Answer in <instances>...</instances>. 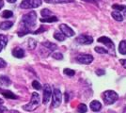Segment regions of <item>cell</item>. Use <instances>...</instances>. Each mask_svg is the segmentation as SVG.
<instances>
[{"mask_svg": "<svg viewBox=\"0 0 126 113\" xmlns=\"http://www.w3.org/2000/svg\"><path fill=\"white\" fill-rule=\"evenodd\" d=\"M3 102H4V101H3V100H2V99H1V98H0V106H1V105H2V104H3Z\"/></svg>", "mask_w": 126, "mask_h": 113, "instance_id": "cell-41", "label": "cell"}, {"mask_svg": "<svg viewBox=\"0 0 126 113\" xmlns=\"http://www.w3.org/2000/svg\"><path fill=\"white\" fill-rule=\"evenodd\" d=\"M37 21V14L35 11H30L28 13L25 14L22 18V22L19 30H18V36L23 37L28 33L32 32V28L36 26Z\"/></svg>", "mask_w": 126, "mask_h": 113, "instance_id": "cell-1", "label": "cell"}, {"mask_svg": "<svg viewBox=\"0 0 126 113\" xmlns=\"http://www.w3.org/2000/svg\"><path fill=\"white\" fill-rule=\"evenodd\" d=\"M7 43H8V37L5 35H0V52L7 45Z\"/></svg>", "mask_w": 126, "mask_h": 113, "instance_id": "cell-17", "label": "cell"}, {"mask_svg": "<svg viewBox=\"0 0 126 113\" xmlns=\"http://www.w3.org/2000/svg\"><path fill=\"white\" fill-rule=\"evenodd\" d=\"M87 110H88V108H87V106H86L85 104H80V105H78V107H77V111H78L79 113H86Z\"/></svg>", "mask_w": 126, "mask_h": 113, "instance_id": "cell-22", "label": "cell"}, {"mask_svg": "<svg viewBox=\"0 0 126 113\" xmlns=\"http://www.w3.org/2000/svg\"><path fill=\"white\" fill-rule=\"evenodd\" d=\"M111 15H112V17L115 19L116 21H119L121 22L123 20V16L121 15V13L120 12V11H112V13H111Z\"/></svg>", "mask_w": 126, "mask_h": 113, "instance_id": "cell-20", "label": "cell"}, {"mask_svg": "<svg viewBox=\"0 0 126 113\" xmlns=\"http://www.w3.org/2000/svg\"><path fill=\"white\" fill-rule=\"evenodd\" d=\"M11 79L8 77V76H6V75H2V76H0V85H2V86H9V85H11Z\"/></svg>", "mask_w": 126, "mask_h": 113, "instance_id": "cell-16", "label": "cell"}, {"mask_svg": "<svg viewBox=\"0 0 126 113\" xmlns=\"http://www.w3.org/2000/svg\"><path fill=\"white\" fill-rule=\"evenodd\" d=\"M8 109L6 108H4V107H0V113H4L5 111H7Z\"/></svg>", "mask_w": 126, "mask_h": 113, "instance_id": "cell-36", "label": "cell"}, {"mask_svg": "<svg viewBox=\"0 0 126 113\" xmlns=\"http://www.w3.org/2000/svg\"><path fill=\"white\" fill-rule=\"evenodd\" d=\"M42 46H44L45 48H47L49 51H54V50H56L57 49V44H55V43H50V42H44V43H42Z\"/></svg>", "mask_w": 126, "mask_h": 113, "instance_id": "cell-15", "label": "cell"}, {"mask_svg": "<svg viewBox=\"0 0 126 113\" xmlns=\"http://www.w3.org/2000/svg\"><path fill=\"white\" fill-rule=\"evenodd\" d=\"M40 21L42 22V23H53V22H58V17L56 16H49L42 18V19H40Z\"/></svg>", "mask_w": 126, "mask_h": 113, "instance_id": "cell-18", "label": "cell"}, {"mask_svg": "<svg viewBox=\"0 0 126 113\" xmlns=\"http://www.w3.org/2000/svg\"><path fill=\"white\" fill-rule=\"evenodd\" d=\"M42 5V0H23L20 5L22 9H35Z\"/></svg>", "mask_w": 126, "mask_h": 113, "instance_id": "cell-4", "label": "cell"}, {"mask_svg": "<svg viewBox=\"0 0 126 113\" xmlns=\"http://www.w3.org/2000/svg\"><path fill=\"white\" fill-rule=\"evenodd\" d=\"M51 95H52V90H51V87L49 86L48 84H45L44 87H43V99H42V103L44 105H46L50 98H51Z\"/></svg>", "mask_w": 126, "mask_h": 113, "instance_id": "cell-8", "label": "cell"}, {"mask_svg": "<svg viewBox=\"0 0 126 113\" xmlns=\"http://www.w3.org/2000/svg\"><path fill=\"white\" fill-rule=\"evenodd\" d=\"M119 52L121 55H126V41H121L119 44Z\"/></svg>", "mask_w": 126, "mask_h": 113, "instance_id": "cell-19", "label": "cell"}, {"mask_svg": "<svg viewBox=\"0 0 126 113\" xmlns=\"http://www.w3.org/2000/svg\"><path fill=\"white\" fill-rule=\"evenodd\" d=\"M75 42L79 44H90L93 43V38L86 34H81L78 37H76Z\"/></svg>", "mask_w": 126, "mask_h": 113, "instance_id": "cell-6", "label": "cell"}, {"mask_svg": "<svg viewBox=\"0 0 126 113\" xmlns=\"http://www.w3.org/2000/svg\"><path fill=\"white\" fill-rule=\"evenodd\" d=\"M54 38H55L56 40L59 41V42H63V41L65 40L66 36H65L62 32H55V34H54Z\"/></svg>", "mask_w": 126, "mask_h": 113, "instance_id": "cell-21", "label": "cell"}, {"mask_svg": "<svg viewBox=\"0 0 126 113\" xmlns=\"http://www.w3.org/2000/svg\"><path fill=\"white\" fill-rule=\"evenodd\" d=\"M45 30H46V28L42 26V27H40V28H39V29H37L36 31H34L33 33H34V34H40V33H42V32H44Z\"/></svg>", "mask_w": 126, "mask_h": 113, "instance_id": "cell-31", "label": "cell"}, {"mask_svg": "<svg viewBox=\"0 0 126 113\" xmlns=\"http://www.w3.org/2000/svg\"><path fill=\"white\" fill-rule=\"evenodd\" d=\"M76 60L81 64L88 65L93 61V57L91 55H79L78 57H76Z\"/></svg>", "mask_w": 126, "mask_h": 113, "instance_id": "cell-7", "label": "cell"}, {"mask_svg": "<svg viewBox=\"0 0 126 113\" xmlns=\"http://www.w3.org/2000/svg\"><path fill=\"white\" fill-rule=\"evenodd\" d=\"M3 6H4V2H3V0H0V10L3 8Z\"/></svg>", "mask_w": 126, "mask_h": 113, "instance_id": "cell-38", "label": "cell"}, {"mask_svg": "<svg viewBox=\"0 0 126 113\" xmlns=\"http://www.w3.org/2000/svg\"><path fill=\"white\" fill-rule=\"evenodd\" d=\"M36 45H37V43L34 39H29L28 40V46L30 49H35L36 48Z\"/></svg>", "mask_w": 126, "mask_h": 113, "instance_id": "cell-27", "label": "cell"}, {"mask_svg": "<svg viewBox=\"0 0 126 113\" xmlns=\"http://www.w3.org/2000/svg\"><path fill=\"white\" fill-rule=\"evenodd\" d=\"M12 26H13V23L12 22H10V21L2 22V23H0V29H2V30H8Z\"/></svg>", "mask_w": 126, "mask_h": 113, "instance_id": "cell-14", "label": "cell"}, {"mask_svg": "<svg viewBox=\"0 0 126 113\" xmlns=\"http://www.w3.org/2000/svg\"><path fill=\"white\" fill-rule=\"evenodd\" d=\"M84 1H87V2H91V3H95V0H84Z\"/></svg>", "mask_w": 126, "mask_h": 113, "instance_id": "cell-40", "label": "cell"}, {"mask_svg": "<svg viewBox=\"0 0 126 113\" xmlns=\"http://www.w3.org/2000/svg\"><path fill=\"white\" fill-rule=\"evenodd\" d=\"M96 75H105V72L104 70H102V69H98V70H96Z\"/></svg>", "mask_w": 126, "mask_h": 113, "instance_id": "cell-34", "label": "cell"}, {"mask_svg": "<svg viewBox=\"0 0 126 113\" xmlns=\"http://www.w3.org/2000/svg\"><path fill=\"white\" fill-rule=\"evenodd\" d=\"M6 66H7V62L3 59H0V69L1 68H4Z\"/></svg>", "mask_w": 126, "mask_h": 113, "instance_id": "cell-33", "label": "cell"}, {"mask_svg": "<svg viewBox=\"0 0 126 113\" xmlns=\"http://www.w3.org/2000/svg\"><path fill=\"white\" fill-rule=\"evenodd\" d=\"M98 43H104V44H105L108 48H110L111 50H114V48H115L114 43H113V42H112V40L109 39V38L105 37V36H103V37L99 38V39H98Z\"/></svg>", "mask_w": 126, "mask_h": 113, "instance_id": "cell-10", "label": "cell"}, {"mask_svg": "<svg viewBox=\"0 0 126 113\" xmlns=\"http://www.w3.org/2000/svg\"><path fill=\"white\" fill-rule=\"evenodd\" d=\"M12 55H13V57H15L17 59H22L25 57V51H24V49L17 47L12 50Z\"/></svg>", "mask_w": 126, "mask_h": 113, "instance_id": "cell-12", "label": "cell"}, {"mask_svg": "<svg viewBox=\"0 0 126 113\" xmlns=\"http://www.w3.org/2000/svg\"><path fill=\"white\" fill-rule=\"evenodd\" d=\"M120 62H121V65H122V66L126 69V59H121V60H120Z\"/></svg>", "mask_w": 126, "mask_h": 113, "instance_id": "cell-35", "label": "cell"}, {"mask_svg": "<svg viewBox=\"0 0 126 113\" xmlns=\"http://www.w3.org/2000/svg\"><path fill=\"white\" fill-rule=\"evenodd\" d=\"M103 99L106 105H112L119 99V94L114 91H105L103 93Z\"/></svg>", "mask_w": 126, "mask_h": 113, "instance_id": "cell-3", "label": "cell"}, {"mask_svg": "<svg viewBox=\"0 0 126 113\" xmlns=\"http://www.w3.org/2000/svg\"><path fill=\"white\" fill-rule=\"evenodd\" d=\"M41 15H42L43 18H44V17H49L52 15V12L49 11L48 9H43V10H42V11H41Z\"/></svg>", "mask_w": 126, "mask_h": 113, "instance_id": "cell-23", "label": "cell"}, {"mask_svg": "<svg viewBox=\"0 0 126 113\" xmlns=\"http://www.w3.org/2000/svg\"><path fill=\"white\" fill-rule=\"evenodd\" d=\"M52 57L55 59H58V60H60V59H63V55L61 53H54L52 55Z\"/></svg>", "mask_w": 126, "mask_h": 113, "instance_id": "cell-30", "label": "cell"}, {"mask_svg": "<svg viewBox=\"0 0 126 113\" xmlns=\"http://www.w3.org/2000/svg\"><path fill=\"white\" fill-rule=\"evenodd\" d=\"M69 101V94L68 93H65V102H68Z\"/></svg>", "mask_w": 126, "mask_h": 113, "instance_id": "cell-37", "label": "cell"}, {"mask_svg": "<svg viewBox=\"0 0 126 113\" xmlns=\"http://www.w3.org/2000/svg\"><path fill=\"white\" fill-rule=\"evenodd\" d=\"M32 87L35 89V90H37V91H39V90H41L42 87V85L38 82L37 80H34L33 82H32Z\"/></svg>", "mask_w": 126, "mask_h": 113, "instance_id": "cell-29", "label": "cell"}, {"mask_svg": "<svg viewBox=\"0 0 126 113\" xmlns=\"http://www.w3.org/2000/svg\"><path fill=\"white\" fill-rule=\"evenodd\" d=\"M63 73H64L66 75H68V76H74V75H75V72H74V70H72V69H69V68L64 69Z\"/></svg>", "mask_w": 126, "mask_h": 113, "instance_id": "cell-26", "label": "cell"}, {"mask_svg": "<svg viewBox=\"0 0 126 113\" xmlns=\"http://www.w3.org/2000/svg\"><path fill=\"white\" fill-rule=\"evenodd\" d=\"M0 92L3 94V96L6 97V98H9V99H17L18 98L17 95H15L13 92H10V91H1L0 90Z\"/></svg>", "mask_w": 126, "mask_h": 113, "instance_id": "cell-13", "label": "cell"}, {"mask_svg": "<svg viewBox=\"0 0 126 113\" xmlns=\"http://www.w3.org/2000/svg\"><path fill=\"white\" fill-rule=\"evenodd\" d=\"M123 111H124V113H126V106L124 107V108H123Z\"/></svg>", "mask_w": 126, "mask_h": 113, "instance_id": "cell-42", "label": "cell"}, {"mask_svg": "<svg viewBox=\"0 0 126 113\" xmlns=\"http://www.w3.org/2000/svg\"><path fill=\"white\" fill-rule=\"evenodd\" d=\"M40 102H41L40 95L38 94L37 92H33L31 95L30 102L28 103L27 105H25L23 107V109H25L26 111H33L40 106Z\"/></svg>", "mask_w": 126, "mask_h": 113, "instance_id": "cell-2", "label": "cell"}, {"mask_svg": "<svg viewBox=\"0 0 126 113\" xmlns=\"http://www.w3.org/2000/svg\"><path fill=\"white\" fill-rule=\"evenodd\" d=\"M9 3H14V2H16L17 0H7Z\"/></svg>", "mask_w": 126, "mask_h": 113, "instance_id": "cell-39", "label": "cell"}, {"mask_svg": "<svg viewBox=\"0 0 126 113\" xmlns=\"http://www.w3.org/2000/svg\"><path fill=\"white\" fill-rule=\"evenodd\" d=\"M53 1L56 3H71L74 2V0H53Z\"/></svg>", "mask_w": 126, "mask_h": 113, "instance_id": "cell-32", "label": "cell"}, {"mask_svg": "<svg viewBox=\"0 0 126 113\" xmlns=\"http://www.w3.org/2000/svg\"><path fill=\"white\" fill-rule=\"evenodd\" d=\"M59 28H60L61 32H62L66 37H73V36H74V34H75L74 30L70 27H68L67 25H65V24H61V25L59 26Z\"/></svg>", "mask_w": 126, "mask_h": 113, "instance_id": "cell-9", "label": "cell"}, {"mask_svg": "<svg viewBox=\"0 0 126 113\" xmlns=\"http://www.w3.org/2000/svg\"><path fill=\"white\" fill-rule=\"evenodd\" d=\"M112 8H113L114 10H116V11H123L126 9L125 6H123V5H118V4H114V5L112 6Z\"/></svg>", "mask_w": 126, "mask_h": 113, "instance_id": "cell-25", "label": "cell"}, {"mask_svg": "<svg viewBox=\"0 0 126 113\" xmlns=\"http://www.w3.org/2000/svg\"><path fill=\"white\" fill-rule=\"evenodd\" d=\"M95 52H97V53H99V54H107L108 53V50L107 49H105L103 48V47H99V46H96L94 48Z\"/></svg>", "mask_w": 126, "mask_h": 113, "instance_id": "cell-24", "label": "cell"}, {"mask_svg": "<svg viewBox=\"0 0 126 113\" xmlns=\"http://www.w3.org/2000/svg\"><path fill=\"white\" fill-rule=\"evenodd\" d=\"M89 107H90V109L93 112H98L102 109V104L99 101H97V100H93L92 102L90 103Z\"/></svg>", "mask_w": 126, "mask_h": 113, "instance_id": "cell-11", "label": "cell"}, {"mask_svg": "<svg viewBox=\"0 0 126 113\" xmlns=\"http://www.w3.org/2000/svg\"><path fill=\"white\" fill-rule=\"evenodd\" d=\"M12 16H13V13L11 11H3V13H2V17L3 18H11Z\"/></svg>", "mask_w": 126, "mask_h": 113, "instance_id": "cell-28", "label": "cell"}, {"mask_svg": "<svg viewBox=\"0 0 126 113\" xmlns=\"http://www.w3.org/2000/svg\"><path fill=\"white\" fill-rule=\"evenodd\" d=\"M62 102V93L58 89H54L53 92V100L52 107L53 108H58Z\"/></svg>", "mask_w": 126, "mask_h": 113, "instance_id": "cell-5", "label": "cell"}]
</instances>
